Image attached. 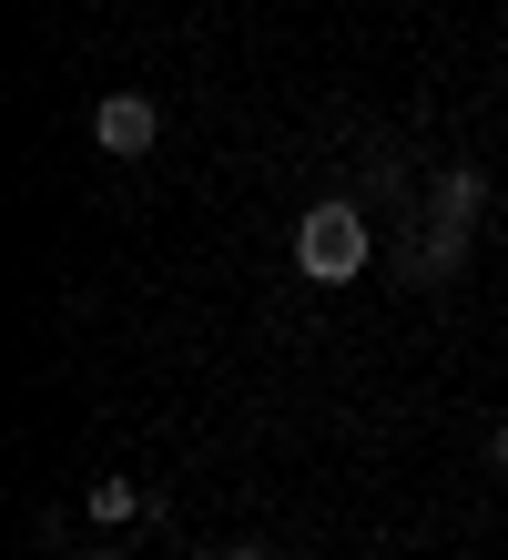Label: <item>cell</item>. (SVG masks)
<instances>
[{
	"label": "cell",
	"mask_w": 508,
	"mask_h": 560,
	"mask_svg": "<svg viewBox=\"0 0 508 560\" xmlns=\"http://www.w3.org/2000/svg\"><path fill=\"white\" fill-rule=\"evenodd\" d=\"M295 276H305V285L366 276V214H356V205H305V224H295Z\"/></svg>",
	"instance_id": "cell-1"
},
{
	"label": "cell",
	"mask_w": 508,
	"mask_h": 560,
	"mask_svg": "<svg viewBox=\"0 0 508 560\" xmlns=\"http://www.w3.org/2000/svg\"><path fill=\"white\" fill-rule=\"evenodd\" d=\"M92 143L113 153V163H143L163 143V113H153V92H102L92 103Z\"/></svg>",
	"instance_id": "cell-2"
},
{
	"label": "cell",
	"mask_w": 508,
	"mask_h": 560,
	"mask_svg": "<svg viewBox=\"0 0 508 560\" xmlns=\"http://www.w3.org/2000/svg\"><path fill=\"white\" fill-rule=\"evenodd\" d=\"M437 214H448V224H479L488 214V174H479V163H458V174L437 184Z\"/></svg>",
	"instance_id": "cell-3"
},
{
	"label": "cell",
	"mask_w": 508,
	"mask_h": 560,
	"mask_svg": "<svg viewBox=\"0 0 508 560\" xmlns=\"http://www.w3.org/2000/svg\"><path fill=\"white\" fill-rule=\"evenodd\" d=\"M153 500H143V489H132V479H92V520H102V530H122V520H143Z\"/></svg>",
	"instance_id": "cell-4"
},
{
	"label": "cell",
	"mask_w": 508,
	"mask_h": 560,
	"mask_svg": "<svg viewBox=\"0 0 508 560\" xmlns=\"http://www.w3.org/2000/svg\"><path fill=\"white\" fill-rule=\"evenodd\" d=\"M203 560H275L264 540H224V550H203Z\"/></svg>",
	"instance_id": "cell-5"
},
{
	"label": "cell",
	"mask_w": 508,
	"mask_h": 560,
	"mask_svg": "<svg viewBox=\"0 0 508 560\" xmlns=\"http://www.w3.org/2000/svg\"><path fill=\"white\" fill-rule=\"evenodd\" d=\"M488 469H498V479H508V418H498V428H488Z\"/></svg>",
	"instance_id": "cell-6"
},
{
	"label": "cell",
	"mask_w": 508,
	"mask_h": 560,
	"mask_svg": "<svg viewBox=\"0 0 508 560\" xmlns=\"http://www.w3.org/2000/svg\"><path fill=\"white\" fill-rule=\"evenodd\" d=\"M82 560H113V550H82Z\"/></svg>",
	"instance_id": "cell-7"
}]
</instances>
